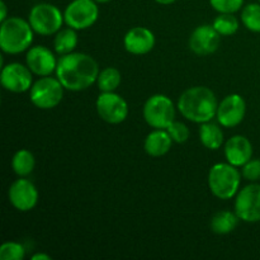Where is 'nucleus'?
<instances>
[{
  "instance_id": "obj_7",
  "label": "nucleus",
  "mask_w": 260,
  "mask_h": 260,
  "mask_svg": "<svg viewBox=\"0 0 260 260\" xmlns=\"http://www.w3.org/2000/svg\"><path fill=\"white\" fill-rule=\"evenodd\" d=\"M63 85L58 79L41 76L32 85L29 99L40 109H52L61 103L63 96Z\"/></svg>"
},
{
  "instance_id": "obj_17",
  "label": "nucleus",
  "mask_w": 260,
  "mask_h": 260,
  "mask_svg": "<svg viewBox=\"0 0 260 260\" xmlns=\"http://www.w3.org/2000/svg\"><path fill=\"white\" fill-rule=\"evenodd\" d=\"M123 45L127 52L132 55H146L154 48L155 36L145 27L131 28L124 36Z\"/></svg>"
},
{
  "instance_id": "obj_20",
  "label": "nucleus",
  "mask_w": 260,
  "mask_h": 260,
  "mask_svg": "<svg viewBox=\"0 0 260 260\" xmlns=\"http://www.w3.org/2000/svg\"><path fill=\"white\" fill-rule=\"evenodd\" d=\"M240 218L238 215L231 211H220V212L215 213L213 217L211 218V230L217 235H228V234L233 233L238 226V222Z\"/></svg>"
},
{
  "instance_id": "obj_1",
  "label": "nucleus",
  "mask_w": 260,
  "mask_h": 260,
  "mask_svg": "<svg viewBox=\"0 0 260 260\" xmlns=\"http://www.w3.org/2000/svg\"><path fill=\"white\" fill-rule=\"evenodd\" d=\"M98 75V63L86 53L71 52L62 55L57 61L56 76L68 90H85L95 83Z\"/></svg>"
},
{
  "instance_id": "obj_33",
  "label": "nucleus",
  "mask_w": 260,
  "mask_h": 260,
  "mask_svg": "<svg viewBox=\"0 0 260 260\" xmlns=\"http://www.w3.org/2000/svg\"><path fill=\"white\" fill-rule=\"evenodd\" d=\"M95 2L99 3V4H106V3L112 2V0H95Z\"/></svg>"
},
{
  "instance_id": "obj_25",
  "label": "nucleus",
  "mask_w": 260,
  "mask_h": 260,
  "mask_svg": "<svg viewBox=\"0 0 260 260\" xmlns=\"http://www.w3.org/2000/svg\"><path fill=\"white\" fill-rule=\"evenodd\" d=\"M241 22L251 32L260 33V3H251L244 7Z\"/></svg>"
},
{
  "instance_id": "obj_14",
  "label": "nucleus",
  "mask_w": 260,
  "mask_h": 260,
  "mask_svg": "<svg viewBox=\"0 0 260 260\" xmlns=\"http://www.w3.org/2000/svg\"><path fill=\"white\" fill-rule=\"evenodd\" d=\"M221 36L213 25H198L189 37V48L198 56H207L216 52L220 46Z\"/></svg>"
},
{
  "instance_id": "obj_23",
  "label": "nucleus",
  "mask_w": 260,
  "mask_h": 260,
  "mask_svg": "<svg viewBox=\"0 0 260 260\" xmlns=\"http://www.w3.org/2000/svg\"><path fill=\"white\" fill-rule=\"evenodd\" d=\"M122 76L119 70L116 68H106L99 73L96 83L98 88L102 93H108V91H114L119 85H121Z\"/></svg>"
},
{
  "instance_id": "obj_11",
  "label": "nucleus",
  "mask_w": 260,
  "mask_h": 260,
  "mask_svg": "<svg viewBox=\"0 0 260 260\" xmlns=\"http://www.w3.org/2000/svg\"><path fill=\"white\" fill-rule=\"evenodd\" d=\"M32 71L28 66L19 62H12L3 66L2 85L12 93H24L32 88Z\"/></svg>"
},
{
  "instance_id": "obj_2",
  "label": "nucleus",
  "mask_w": 260,
  "mask_h": 260,
  "mask_svg": "<svg viewBox=\"0 0 260 260\" xmlns=\"http://www.w3.org/2000/svg\"><path fill=\"white\" fill-rule=\"evenodd\" d=\"M217 98L207 86L187 89L178 101V109L184 118L194 123L212 121L217 113Z\"/></svg>"
},
{
  "instance_id": "obj_19",
  "label": "nucleus",
  "mask_w": 260,
  "mask_h": 260,
  "mask_svg": "<svg viewBox=\"0 0 260 260\" xmlns=\"http://www.w3.org/2000/svg\"><path fill=\"white\" fill-rule=\"evenodd\" d=\"M200 140L205 147L210 150H218L223 145V131L218 124L212 122L201 123Z\"/></svg>"
},
{
  "instance_id": "obj_4",
  "label": "nucleus",
  "mask_w": 260,
  "mask_h": 260,
  "mask_svg": "<svg viewBox=\"0 0 260 260\" xmlns=\"http://www.w3.org/2000/svg\"><path fill=\"white\" fill-rule=\"evenodd\" d=\"M230 162L213 165L208 173V187L212 194L220 200H231L238 194L241 173Z\"/></svg>"
},
{
  "instance_id": "obj_21",
  "label": "nucleus",
  "mask_w": 260,
  "mask_h": 260,
  "mask_svg": "<svg viewBox=\"0 0 260 260\" xmlns=\"http://www.w3.org/2000/svg\"><path fill=\"white\" fill-rule=\"evenodd\" d=\"M78 46V35L76 29L69 27L60 29L56 33L55 41H53V47L58 55H68L71 53Z\"/></svg>"
},
{
  "instance_id": "obj_5",
  "label": "nucleus",
  "mask_w": 260,
  "mask_h": 260,
  "mask_svg": "<svg viewBox=\"0 0 260 260\" xmlns=\"http://www.w3.org/2000/svg\"><path fill=\"white\" fill-rule=\"evenodd\" d=\"M28 22L36 33L41 36H51L61 29L65 18L61 10L55 5L40 3L30 9Z\"/></svg>"
},
{
  "instance_id": "obj_16",
  "label": "nucleus",
  "mask_w": 260,
  "mask_h": 260,
  "mask_svg": "<svg viewBox=\"0 0 260 260\" xmlns=\"http://www.w3.org/2000/svg\"><path fill=\"white\" fill-rule=\"evenodd\" d=\"M223 152L228 162L234 167H243L253 159V145L245 136L235 135L225 142Z\"/></svg>"
},
{
  "instance_id": "obj_15",
  "label": "nucleus",
  "mask_w": 260,
  "mask_h": 260,
  "mask_svg": "<svg viewBox=\"0 0 260 260\" xmlns=\"http://www.w3.org/2000/svg\"><path fill=\"white\" fill-rule=\"evenodd\" d=\"M27 66L35 75L50 76L57 68V61L50 48L35 46L27 52Z\"/></svg>"
},
{
  "instance_id": "obj_12",
  "label": "nucleus",
  "mask_w": 260,
  "mask_h": 260,
  "mask_svg": "<svg viewBox=\"0 0 260 260\" xmlns=\"http://www.w3.org/2000/svg\"><path fill=\"white\" fill-rule=\"evenodd\" d=\"M246 103L239 94H230L218 104L217 117L218 123L226 128H233L239 126L245 118Z\"/></svg>"
},
{
  "instance_id": "obj_31",
  "label": "nucleus",
  "mask_w": 260,
  "mask_h": 260,
  "mask_svg": "<svg viewBox=\"0 0 260 260\" xmlns=\"http://www.w3.org/2000/svg\"><path fill=\"white\" fill-rule=\"evenodd\" d=\"M32 260H51V256L47 255V254L37 253L32 256Z\"/></svg>"
},
{
  "instance_id": "obj_29",
  "label": "nucleus",
  "mask_w": 260,
  "mask_h": 260,
  "mask_svg": "<svg viewBox=\"0 0 260 260\" xmlns=\"http://www.w3.org/2000/svg\"><path fill=\"white\" fill-rule=\"evenodd\" d=\"M241 175L249 182L260 180V159H250L241 167Z\"/></svg>"
},
{
  "instance_id": "obj_32",
  "label": "nucleus",
  "mask_w": 260,
  "mask_h": 260,
  "mask_svg": "<svg viewBox=\"0 0 260 260\" xmlns=\"http://www.w3.org/2000/svg\"><path fill=\"white\" fill-rule=\"evenodd\" d=\"M155 2H156L157 4H161V5H170L173 4V3L177 2V0H155Z\"/></svg>"
},
{
  "instance_id": "obj_28",
  "label": "nucleus",
  "mask_w": 260,
  "mask_h": 260,
  "mask_svg": "<svg viewBox=\"0 0 260 260\" xmlns=\"http://www.w3.org/2000/svg\"><path fill=\"white\" fill-rule=\"evenodd\" d=\"M167 131L169 132V135L172 136L173 141L177 142V144H183V142L187 141L189 139V128L185 126L182 122L174 121L169 127L167 128Z\"/></svg>"
},
{
  "instance_id": "obj_30",
  "label": "nucleus",
  "mask_w": 260,
  "mask_h": 260,
  "mask_svg": "<svg viewBox=\"0 0 260 260\" xmlns=\"http://www.w3.org/2000/svg\"><path fill=\"white\" fill-rule=\"evenodd\" d=\"M0 9H2V14H0V22H4V20L8 18L7 4H5L4 2L0 3Z\"/></svg>"
},
{
  "instance_id": "obj_26",
  "label": "nucleus",
  "mask_w": 260,
  "mask_h": 260,
  "mask_svg": "<svg viewBox=\"0 0 260 260\" xmlns=\"http://www.w3.org/2000/svg\"><path fill=\"white\" fill-rule=\"evenodd\" d=\"M25 255V250L22 244L8 241L0 246V259L2 260H22Z\"/></svg>"
},
{
  "instance_id": "obj_3",
  "label": "nucleus",
  "mask_w": 260,
  "mask_h": 260,
  "mask_svg": "<svg viewBox=\"0 0 260 260\" xmlns=\"http://www.w3.org/2000/svg\"><path fill=\"white\" fill-rule=\"evenodd\" d=\"M33 32L27 20L19 17L7 18L0 27V48L9 55H18L32 45Z\"/></svg>"
},
{
  "instance_id": "obj_9",
  "label": "nucleus",
  "mask_w": 260,
  "mask_h": 260,
  "mask_svg": "<svg viewBox=\"0 0 260 260\" xmlns=\"http://www.w3.org/2000/svg\"><path fill=\"white\" fill-rule=\"evenodd\" d=\"M235 213L244 222H259L260 184L253 183L239 190L235 198Z\"/></svg>"
},
{
  "instance_id": "obj_22",
  "label": "nucleus",
  "mask_w": 260,
  "mask_h": 260,
  "mask_svg": "<svg viewBox=\"0 0 260 260\" xmlns=\"http://www.w3.org/2000/svg\"><path fill=\"white\" fill-rule=\"evenodd\" d=\"M35 156L28 150L22 149L14 154L12 159V168L18 177H27L35 169Z\"/></svg>"
},
{
  "instance_id": "obj_13",
  "label": "nucleus",
  "mask_w": 260,
  "mask_h": 260,
  "mask_svg": "<svg viewBox=\"0 0 260 260\" xmlns=\"http://www.w3.org/2000/svg\"><path fill=\"white\" fill-rule=\"evenodd\" d=\"M9 201L15 210L20 212H28L33 210L38 202V190L30 180L17 179L9 188Z\"/></svg>"
},
{
  "instance_id": "obj_8",
  "label": "nucleus",
  "mask_w": 260,
  "mask_h": 260,
  "mask_svg": "<svg viewBox=\"0 0 260 260\" xmlns=\"http://www.w3.org/2000/svg\"><path fill=\"white\" fill-rule=\"evenodd\" d=\"M98 17L99 8L95 0H73L63 12L66 24L76 30L91 27Z\"/></svg>"
},
{
  "instance_id": "obj_10",
  "label": "nucleus",
  "mask_w": 260,
  "mask_h": 260,
  "mask_svg": "<svg viewBox=\"0 0 260 260\" xmlns=\"http://www.w3.org/2000/svg\"><path fill=\"white\" fill-rule=\"evenodd\" d=\"M96 112L107 123L118 124L128 116V104L114 91L102 93L96 99Z\"/></svg>"
},
{
  "instance_id": "obj_27",
  "label": "nucleus",
  "mask_w": 260,
  "mask_h": 260,
  "mask_svg": "<svg viewBox=\"0 0 260 260\" xmlns=\"http://www.w3.org/2000/svg\"><path fill=\"white\" fill-rule=\"evenodd\" d=\"M210 4L216 12L234 14L243 8L244 0H210Z\"/></svg>"
},
{
  "instance_id": "obj_18",
  "label": "nucleus",
  "mask_w": 260,
  "mask_h": 260,
  "mask_svg": "<svg viewBox=\"0 0 260 260\" xmlns=\"http://www.w3.org/2000/svg\"><path fill=\"white\" fill-rule=\"evenodd\" d=\"M173 139L169 132L165 129H156L150 132L145 139L144 149L147 155L152 157L164 156L165 154L170 151L173 145Z\"/></svg>"
},
{
  "instance_id": "obj_24",
  "label": "nucleus",
  "mask_w": 260,
  "mask_h": 260,
  "mask_svg": "<svg viewBox=\"0 0 260 260\" xmlns=\"http://www.w3.org/2000/svg\"><path fill=\"white\" fill-rule=\"evenodd\" d=\"M213 28L218 32V35L228 37L233 36L238 32L239 29V20L234 14L230 13H220L213 20Z\"/></svg>"
},
{
  "instance_id": "obj_6",
  "label": "nucleus",
  "mask_w": 260,
  "mask_h": 260,
  "mask_svg": "<svg viewBox=\"0 0 260 260\" xmlns=\"http://www.w3.org/2000/svg\"><path fill=\"white\" fill-rule=\"evenodd\" d=\"M144 118L150 127L167 129L174 122L175 106L172 99L162 94L150 96L144 106Z\"/></svg>"
},
{
  "instance_id": "obj_34",
  "label": "nucleus",
  "mask_w": 260,
  "mask_h": 260,
  "mask_svg": "<svg viewBox=\"0 0 260 260\" xmlns=\"http://www.w3.org/2000/svg\"><path fill=\"white\" fill-rule=\"evenodd\" d=\"M259 3H260V0H259Z\"/></svg>"
}]
</instances>
